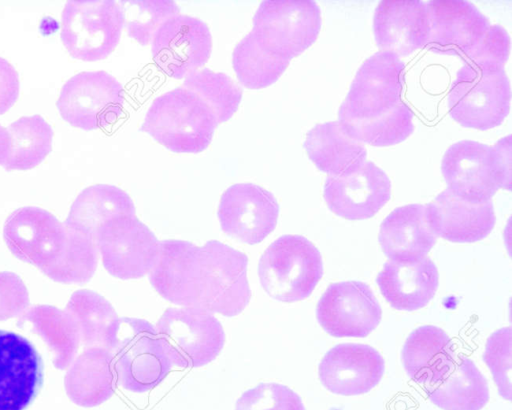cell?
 <instances>
[{"label": "cell", "instance_id": "ffe728a7", "mask_svg": "<svg viewBox=\"0 0 512 410\" xmlns=\"http://www.w3.org/2000/svg\"><path fill=\"white\" fill-rule=\"evenodd\" d=\"M429 18L428 48L441 55L461 56L490 27V22L472 3L462 0L426 3Z\"/></svg>", "mask_w": 512, "mask_h": 410}, {"label": "cell", "instance_id": "277c9868", "mask_svg": "<svg viewBox=\"0 0 512 410\" xmlns=\"http://www.w3.org/2000/svg\"><path fill=\"white\" fill-rule=\"evenodd\" d=\"M510 100L504 69L477 70L462 65L448 93L447 106L451 118L461 126L485 131L504 122Z\"/></svg>", "mask_w": 512, "mask_h": 410}, {"label": "cell", "instance_id": "5bb4252c", "mask_svg": "<svg viewBox=\"0 0 512 410\" xmlns=\"http://www.w3.org/2000/svg\"><path fill=\"white\" fill-rule=\"evenodd\" d=\"M212 51V36L199 18L178 14L161 25L151 41L156 65L169 77L182 79L201 69Z\"/></svg>", "mask_w": 512, "mask_h": 410}, {"label": "cell", "instance_id": "cb8c5ba5", "mask_svg": "<svg viewBox=\"0 0 512 410\" xmlns=\"http://www.w3.org/2000/svg\"><path fill=\"white\" fill-rule=\"evenodd\" d=\"M376 282L392 308L411 312L425 307L433 299L439 273L427 256L415 261L388 260L378 273Z\"/></svg>", "mask_w": 512, "mask_h": 410}, {"label": "cell", "instance_id": "52a82bcc", "mask_svg": "<svg viewBox=\"0 0 512 410\" xmlns=\"http://www.w3.org/2000/svg\"><path fill=\"white\" fill-rule=\"evenodd\" d=\"M155 329L173 366L180 368L209 364L221 353L225 343L220 321L200 307L167 308Z\"/></svg>", "mask_w": 512, "mask_h": 410}, {"label": "cell", "instance_id": "9c48e42d", "mask_svg": "<svg viewBox=\"0 0 512 410\" xmlns=\"http://www.w3.org/2000/svg\"><path fill=\"white\" fill-rule=\"evenodd\" d=\"M321 24V10L315 1H263L254 14L251 31L273 52L291 60L316 41Z\"/></svg>", "mask_w": 512, "mask_h": 410}, {"label": "cell", "instance_id": "3957f363", "mask_svg": "<svg viewBox=\"0 0 512 410\" xmlns=\"http://www.w3.org/2000/svg\"><path fill=\"white\" fill-rule=\"evenodd\" d=\"M322 275L320 251L301 235L280 236L263 252L258 263L264 291L284 303L309 297Z\"/></svg>", "mask_w": 512, "mask_h": 410}, {"label": "cell", "instance_id": "7bdbcfd3", "mask_svg": "<svg viewBox=\"0 0 512 410\" xmlns=\"http://www.w3.org/2000/svg\"><path fill=\"white\" fill-rule=\"evenodd\" d=\"M19 90L17 71L6 59L0 57V115L8 112L16 103Z\"/></svg>", "mask_w": 512, "mask_h": 410}, {"label": "cell", "instance_id": "d4e9b609", "mask_svg": "<svg viewBox=\"0 0 512 410\" xmlns=\"http://www.w3.org/2000/svg\"><path fill=\"white\" fill-rule=\"evenodd\" d=\"M379 244L388 260L415 261L425 257L436 243L425 205L408 204L394 209L381 223Z\"/></svg>", "mask_w": 512, "mask_h": 410}, {"label": "cell", "instance_id": "83f0119b", "mask_svg": "<svg viewBox=\"0 0 512 410\" xmlns=\"http://www.w3.org/2000/svg\"><path fill=\"white\" fill-rule=\"evenodd\" d=\"M303 147L313 164L328 176L340 175L366 160L367 150L337 122L311 128Z\"/></svg>", "mask_w": 512, "mask_h": 410}, {"label": "cell", "instance_id": "d6986e66", "mask_svg": "<svg viewBox=\"0 0 512 410\" xmlns=\"http://www.w3.org/2000/svg\"><path fill=\"white\" fill-rule=\"evenodd\" d=\"M385 362L382 355L366 344L342 343L323 356L318 367L322 385L342 396L361 395L382 379Z\"/></svg>", "mask_w": 512, "mask_h": 410}, {"label": "cell", "instance_id": "ac0fdd59", "mask_svg": "<svg viewBox=\"0 0 512 410\" xmlns=\"http://www.w3.org/2000/svg\"><path fill=\"white\" fill-rule=\"evenodd\" d=\"M43 383V363L24 336L0 329V410H25Z\"/></svg>", "mask_w": 512, "mask_h": 410}, {"label": "cell", "instance_id": "e575fe53", "mask_svg": "<svg viewBox=\"0 0 512 410\" xmlns=\"http://www.w3.org/2000/svg\"><path fill=\"white\" fill-rule=\"evenodd\" d=\"M65 310L73 318L85 347H103L108 330L118 318L111 303L101 294L87 289L75 291Z\"/></svg>", "mask_w": 512, "mask_h": 410}, {"label": "cell", "instance_id": "9a60e30c", "mask_svg": "<svg viewBox=\"0 0 512 410\" xmlns=\"http://www.w3.org/2000/svg\"><path fill=\"white\" fill-rule=\"evenodd\" d=\"M327 207L347 220L373 217L391 197L386 173L367 159L340 175L328 176L323 187Z\"/></svg>", "mask_w": 512, "mask_h": 410}, {"label": "cell", "instance_id": "6da1fadb", "mask_svg": "<svg viewBox=\"0 0 512 410\" xmlns=\"http://www.w3.org/2000/svg\"><path fill=\"white\" fill-rule=\"evenodd\" d=\"M105 348L113 354L118 385L129 392L151 391L173 367L155 327L144 319L118 317L108 330Z\"/></svg>", "mask_w": 512, "mask_h": 410}, {"label": "cell", "instance_id": "b9f144b4", "mask_svg": "<svg viewBox=\"0 0 512 410\" xmlns=\"http://www.w3.org/2000/svg\"><path fill=\"white\" fill-rule=\"evenodd\" d=\"M30 303L28 289L19 275L0 272V321L21 316Z\"/></svg>", "mask_w": 512, "mask_h": 410}, {"label": "cell", "instance_id": "e0dca14e", "mask_svg": "<svg viewBox=\"0 0 512 410\" xmlns=\"http://www.w3.org/2000/svg\"><path fill=\"white\" fill-rule=\"evenodd\" d=\"M440 169L447 189L473 204L490 201L501 188L492 146L486 144L471 140L452 144Z\"/></svg>", "mask_w": 512, "mask_h": 410}, {"label": "cell", "instance_id": "836d02e7", "mask_svg": "<svg viewBox=\"0 0 512 410\" xmlns=\"http://www.w3.org/2000/svg\"><path fill=\"white\" fill-rule=\"evenodd\" d=\"M7 130L10 150L2 165L5 170H30L43 162L52 150V127L40 115L21 117Z\"/></svg>", "mask_w": 512, "mask_h": 410}, {"label": "cell", "instance_id": "4316f807", "mask_svg": "<svg viewBox=\"0 0 512 410\" xmlns=\"http://www.w3.org/2000/svg\"><path fill=\"white\" fill-rule=\"evenodd\" d=\"M66 370L65 391L69 399L78 406H99L115 392L113 354L106 348H87Z\"/></svg>", "mask_w": 512, "mask_h": 410}, {"label": "cell", "instance_id": "d590c367", "mask_svg": "<svg viewBox=\"0 0 512 410\" xmlns=\"http://www.w3.org/2000/svg\"><path fill=\"white\" fill-rule=\"evenodd\" d=\"M65 227V247L54 264L43 274L53 281L64 284L88 282L97 269L99 252L96 241L87 233L66 225Z\"/></svg>", "mask_w": 512, "mask_h": 410}, {"label": "cell", "instance_id": "484cf974", "mask_svg": "<svg viewBox=\"0 0 512 410\" xmlns=\"http://www.w3.org/2000/svg\"><path fill=\"white\" fill-rule=\"evenodd\" d=\"M406 374L425 388L441 380L456 356L448 334L433 325H423L407 337L401 352Z\"/></svg>", "mask_w": 512, "mask_h": 410}, {"label": "cell", "instance_id": "603a6c76", "mask_svg": "<svg viewBox=\"0 0 512 410\" xmlns=\"http://www.w3.org/2000/svg\"><path fill=\"white\" fill-rule=\"evenodd\" d=\"M373 34L380 51L410 55L427 45L429 18L419 0L381 1L374 12Z\"/></svg>", "mask_w": 512, "mask_h": 410}, {"label": "cell", "instance_id": "5b68a950", "mask_svg": "<svg viewBox=\"0 0 512 410\" xmlns=\"http://www.w3.org/2000/svg\"><path fill=\"white\" fill-rule=\"evenodd\" d=\"M124 15L119 2L113 0H70L61 15L60 38L77 60L99 61L117 47Z\"/></svg>", "mask_w": 512, "mask_h": 410}, {"label": "cell", "instance_id": "2e32d148", "mask_svg": "<svg viewBox=\"0 0 512 410\" xmlns=\"http://www.w3.org/2000/svg\"><path fill=\"white\" fill-rule=\"evenodd\" d=\"M279 210L270 191L253 183H237L221 195L217 216L225 234L254 245L276 228Z\"/></svg>", "mask_w": 512, "mask_h": 410}, {"label": "cell", "instance_id": "f6af8a7d", "mask_svg": "<svg viewBox=\"0 0 512 410\" xmlns=\"http://www.w3.org/2000/svg\"><path fill=\"white\" fill-rule=\"evenodd\" d=\"M10 150V136L8 130L0 125V165L7 159Z\"/></svg>", "mask_w": 512, "mask_h": 410}, {"label": "cell", "instance_id": "ba28073f", "mask_svg": "<svg viewBox=\"0 0 512 410\" xmlns=\"http://www.w3.org/2000/svg\"><path fill=\"white\" fill-rule=\"evenodd\" d=\"M124 90L106 71H85L62 87L56 106L61 118L84 131L107 128L123 114Z\"/></svg>", "mask_w": 512, "mask_h": 410}, {"label": "cell", "instance_id": "7402d4cb", "mask_svg": "<svg viewBox=\"0 0 512 410\" xmlns=\"http://www.w3.org/2000/svg\"><path fill=\"white\" fill-rule=\"evenodd\" d=\"M199 250L185 240L160 241L149 281L162 298L182 307H199Z\"/></svg>", "mask_w": 512, "mask_h": 410}, {"label": "cell", "instance_id": "4fadbf2b", "mask_svg": "<svg viewBox=\"0 0 512 410\" xmlns=\"http://www.w3.org/2000/svg\"><path fill=\"white\" fill-rule=\"evenodd\" d=\"M3 237L16 258L43 273L62 253L67 241V229L47 210L25 206L7 217Z\"/></svg>", "mask_w": 512, "mask_h": 410}, {"label": "cell", "instance_id": "f1b7e54d", "mask_svg": "<svg viewBox=\"0 0 512 410\" xmlns=\"http://www.w3.org/2000/svg\"><path fill=\"white\" fill-rule=\"evenodd\" d=\"M132 198L121 188L96 184L83 189L72 203L64 224L94 237L112 219L135 216Z\"/></svg>", "mask_w": 512, "mask_h": 410}, {"label": "cell", "instance_id": "f35d334b", "mask_svg": "<svg viewBox=\"0 0 512 410\" xmlns=\"http://www.w3.org/2000/svg\"><path fill=\"white\" fill-rule=\"evenodd\" d=\"M510 37L500 25H490L483 37L460 56L463 65L477 70H500L509 58Z\"/></svg>", "mask_w": 512, "mask_h": 410}, {"label": "cell", "instance_id": "8992f818", "mask_svg": "<svg viewBox=\"0 0 512 410\" xmlns=\"http://www.w3.org/2000/svg\"><path fill=\"white\" fill-rule=\"evenodd\" d=\"M247 256L217 240L199 250V307L226 317L240 314L251 299Z\"/></svg>", "mask_w": 512, "mask_h": 410}, {"label": "cell", "instance_id": "ee69618b", "mask_svg": "<svg viewBox=\"0 0 512 410\" xmlns=\"http://www.w3.org/2000/svg\"><path fill=\"white\" fill-rule=\"evenodd\" d=\"M495 161L501 178V188L511 190V136L499 139L493 146Z\"/></svg>", "mask_w": 512, "mask_h": 410}, {"label": "cell", "instance_id": "1f68e13d", "mask_svg": "<svg viewBox=\"0 0 512 410\" xmlns=\"http://www.w3.org/2000/svg\"><path fill=\"white\" fill-rule=\"evenodd\" d=\"M289 63V59L269 49L252 31L238 42L232 53V66L239 83L252 90L274 84Z\"/></svg>", "mask_w": 512, "mask_h": 410}, {"label": "cell", "instance_id": "d6a6232c", "mask_svg": "<svg viewBox=\"0 0 512 410\" xmlns=\"http://www.w3.org/2000/svg\"><path fill=\"white\" fill-rule=\"evenodd\" d=\"M413 112L402 101L390 110L368 118L338 115L344 130L362 144L387 147L406 140L414 131Z\"/></svg>", "mask_w": 512, "mask_h": 410}, {"label": "cell", "instance_id": "30bf717a", "mask_svg": "<svg viewBox=\"0 0 512 410\" xmlns=\"http://www.w3.org/2000/svg\"><path fill=\"white\" fill-rule=\"evenodd\" d=\"M95 241L106 271L122 280L148 275L160 254V241L136 215L110 220Z\"/></svg>", "mask_w": 512, "mask_h": 410}, {"label": "cell", "instance_id": "7a4b0ae2", "mask_svg": "<svg viewBox=\"0 0 512 410\" xmlns=\"http://www.w3.org/2000/svg\"><path fill=\"white\" fill-rule=\"evenodd\" d=\"M218 125L210 109L181 86L153 100L140 131L171 152L196 154L210 145Z\"/></svg>", "mask_w": 512, "mask_h": 410}, {"label": "cell", "instance_id": "44dd1931", "mask_svg": "<svg viewBox=\"0 0 512 410\" xmlns=\"http://www.w3.org/2000/svg\"><path fill=\"white\" fill-rule=\"evenodd\" d=\"M425 217L436 237L455 243L480 241L496 223L492 200L473 204L447 188L425 205Z\"/></svg>", "mask_w": 512, "mask_h": 410}, {"label": "cell", "instance_id": "60d3db41", "mask_svg": "<svg viewBox=\"0 0 512 410\" xmlns=\"http://www.w3.org/2000/svg\"><path fill=\"white\" fill-rule=\"evenodd\" d=\"M483 360L488 366L498 392L503 399H511V328L502 327L486 341Z\"/></svg>", "mask_w": 512, "mask_h": 410}, {"label": "cell", "instance_id": "8fae6325", "mask_svg": "<svg viewBox=\"0 0 512 410\" xmlns=\"http://www.w3.org/2000/svg\"><path fill=\"white\" fill-rule=\"evenodd\" d=\"M404 63L393 53L378 51L358 69L338 115L368 118L401 102Z\"/></svg>", "mask_w": 512, "mask_h": 410}, {"label": "cell", "instance_id": "ab89813d", "mask_svg": "<svg viewBox=\"0 0 512 410\" xmlns=\"http://www.w3.org/2000/svg\"><path fill=\"white\" fill-rule=\"evenodd\" d=\"M235 410H305L301 397L288 386L263 382L244 391Z\"/></svg>", "mask_w": 512, "mask_h": 410}, {"label": "cell", "instance_id": "4dcf8cb0", "mask_svg": "<svg viewBox=\"0 0 512 410\" xmlns=\"http://www.w3.org/2000/svg\"><path fill=\"white\" fill-rule=\"evenodd\" d=\"M19 319L44 340L52 354L54 367L67 369L80 345L78 329L71 315L66 310L43 304L27 309Z\"/></svg>", "mask_w": 512, "mask_h": 410}, {"label": "cell", "instance_id": "f546056e", "mask_svg": "<svg viewBox=\"0 0 512 410\" xmlns=\"http://www.w3.org/2000/svg\"><path fill=\"white\" fill-rule=\"evenodd\" d=\"M425 389L442 410H481L490 397L485 377L468 357L455 359L445 376Z\"/></svg>", "mask_w": 512, "mask_h": 410}, {"label": "cell", "instance_id": "8d00e7d4", "mask_svg": "<svg viewBox=\"0 0 512 410\" xmlns=\"http://www.w3.org/2000/svg\"><path fill=\"white\" fill-rule=\"evenodd\" d=\"M182 87L193 92L210 109L218 124L236 113L242 99L241 88L229 76L208 68L186 76Z\"/></svg>", "mask_w": 512, "mask_h": 410}, {"label": "cell", "instance_id": "74e56055", "mask_svg": "<svg viewBox=\"0 0 512 410\" xmlns=\"http://www.w3.org/2000/svg\"><path fill=\"white\" fill-rule=\"evenodd\" d=\"M124 15L128 35L141 45L151 43L156 31L168 19L180 14V8L171 0L118 1Z\"/></svg>", "mask_w": 512, "mask_h": 410}, {"label": "cell", "instance_id": "7c38bea8", "mask_svg": "<svg viewBox=\"0 0 512 410\" xmlns=\"http://www.w3.org/2000/svg\"><path fill=\"white\" fill-rule=\"evenodd\" d=\"M316 318L333 337L361 338L379 325L382 310L367 284L351 280L328 286L317 303Z\"/></svg>", "mask_w": 512, "mask_h": 410}]
</instances>
